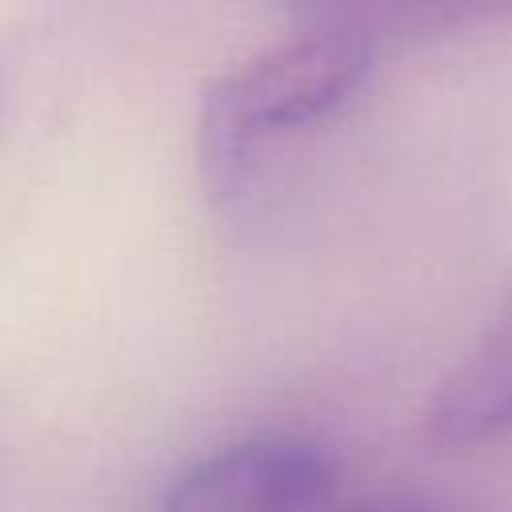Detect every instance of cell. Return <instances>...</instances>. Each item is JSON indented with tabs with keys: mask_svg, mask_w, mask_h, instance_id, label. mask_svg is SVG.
I'll return each instance as SVG.
<instances>
[{
	"mask_svg": "<svg viewBox=\"0 0 512 512\" xmlns=\"http://www.w3.org/2000/svg\"><path fill=\"white\" fill-rule=\"evenodd\" d=\"M324 512H432L420 500H404V496H356V500H336Z\"/></svg>",
	"mask_w": 512,
	"mask_h": 512,
	"instance_id": "obj_4",
	"label": "cell"
},
{
	"mask_svg": "<svg viewBox=\"0 0 512 512\" xmlns=\"http://www.w3.org/2000/svg\"><path fill=\"white\" fill-rule=\"evenodd\" d=\"M376 64V36L340 8H304L296 28L216 72L200 92L196 152L212 200L240 196L256 152L348 104Z\"/></svg>",
	"mask_w": 512,
	"mask_h": 512,
	"instance_id": "obj_1",
	"label": "cell"
},
{
	"mask_svg": "<svg viewBox=\"0 0 512 512\" xmlns=\"http://www.w3.org/2000/svg\"><path fill=\"white\" fill-rule=\"evenodd\" d=\"M512 432V288L424 408V436L440 448H476Z\"/></svg>",
	"mask_w": 512,
	"mask_h": 512,
	"instance_id": "obj_3",
	"label": "cell"
},
{
	"mask_svg": "<svg viewBox=\"0 0 512 512\" xmlns=\"http://www.w3.org/2000/svg\"><path fill=\"white\" fill-rule=\"evenodd\" d=\"M336 500L340 464L320 440L260 432L184 460L160 492V512H324Z\"/></svg>",
	"mask_w": 512,
	"mask_h": 512,
	"instance_id": "obj_2",
	"label": "cell"
}]
</instances>
